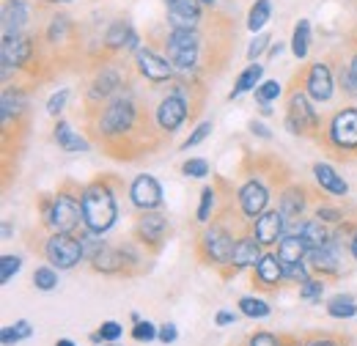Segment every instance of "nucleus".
I'll use <instances>...</instances> for the list:
<instances>
[{"label":"nucleus","mask_w":357,"mask_h":346,"mask_svg":"<svg viewBox=\"0 0 357 346\" xmlns=\"http://www.w3.org/2000/svg\"><path fill=\"white\" fill-rule=\"evenodd\" d=\"M168 50H198V36H195V31L174 28V33L168 36Z\"/></svg>","instance_id":"nucleus-33"},{"label":"nucleus","mask_w":357,"mask_h":346,"mask_svg":"<svg viewBox=\"0 0 357 346\" xmlns=\"http://www.w3.org/2000/svg\"><path fill=\"white\" fill-rule=\"evenodd\" d=\"M66 28H69V20H66V17H55V20H52V25H50V31H47V39L55 44L58 39H63Z\"/></svg>","instance_id":"nucleus-48"},{"label":"nucleus","mask_w":357,"mask_h":346,"mask_svg":"<svg viewBox=\"0 0 357 346\" xmlns=\"http://www.w3.org/2000/svg\"><path fill=\"white\" fill-rule=\"evenodd\" d=\"M349 250H352V256L357 259V234L352 236V242H349Z\"/></svg>","instance_id":"nucleus-57"},{"label":"nucleus","mask_w":357,"mask_h":346,"mask_svg":"<svg viewBox=\"0 0 357 346\" xmlns=\"http://www.w3.org/2000/svg\"><path fill=\"white\" fill-rule=\"evenodd\" d=\"M308 346H338V344H333V341H311Z\"/></svg>","instance_id":"nucleus-59"},{"label":"nucleus","mask_w":357,"mask_h":346,"mask_svg":"<svg viewBox=\"0 0 357 346\" xmlns=\"http://www.w3.org/2000/svg\"><path fill=\"white\" fill-rule=\"evenodd\" d=\"M330 137L335 146L341 149H357V110L355 107H347L341 110L333 124H330Z\"/></svg>","instance_id":"nucleus-7"},{"label":"nucleus","mask_w":357,"mask_h":346,"mask_svg":"<svg viewBox=\"0 0 357 346\" xmlns=\"http://www.w3.org/2000/svg\"><path fill=\"white\" fill-rule=\"evenodd\" d=\"M250 130H253V135H259V137H269V130L264 127V124H256V121H253Z\"/></svg>","instance_id":"nucleus-56"},{"label":"nucleus","mask_w":357,"mask_h":346,"mask_svg":"<svg viewBox=\"0 0 357 346\" xmlns=\"http://www.w3.org/2000/svg\"><path fill=\"white\" fill-rule=\"evenodd\" d=\"M209 132H212V124H209V121H204V124H198V127H195V132H192V135H190V137L184 140V146H181V149H192V146H198V143H204V140L209 137Z\"/></svg>","instance_id":"nucleus-46"},{"label":"nucleus","mask_w":357,"mask_h":346,"mask_svg":"<svg viewBox=\"0 0 357 346\" xmlns=\"http://www.w3.org/2000/svg\"><path fill=\"white\" fill-rule=\"evenodd\" d=\"M28 22V6L22 0H6L3 6V36H17Z\"/></svg>","instance_id":"nucleus-16"},{"label":"nucleus","mask_w":357,"mask_h":346,"mask_svg":"<svg viewBox=\"0 0 357 346\" xmlns=\"http://www.w3.org/2000/svg\"><path fill=\"white\" fill-rule=\"evenodd\" d=\"M165 231H168V223H165V217L162 215H149V212H146V215L140 217V223H137V234H140L149 245L162 242Z\"/></svg>","instance_id":"nucleus-22"},{"label":"nucleus","mask_w":357,"mask_h":346,"mask_svg":"<svg viewBox=\"0 0 357 346\" xmlns=\"http://www.w3.org/2000/svg\"><path fill=\"white\" fill-rule=\"evenodd\" d=\"M267 204H269V193L261 181H248L239 190V206H242V212L248 217L256 220L259 215H264L267 212Z\"/></svg>","instance_id":"nucleus-12"},{"label":"nucleus","mask_w":357,"mask_h":346,"mask_svg":"<svg viewBox=\"0 0 357 346\" xmlns=\"http://www.w3.org/2000/svg\"><path fill=\"white\" fill-rule=\"evenodd\" d=\"M80 217H83V206L72 195H58L52 201V209L47 215V223H50V228L55 234H72L80 225Z\"/></svg>","instance_id":"nucleus-3"},{"label":"nucleus","mask_w":357,"mask_h":346,"mask_svg":"<svg viewBox=\"0 0 357 346\" xmlns=\"http://www.w3.org/2000/svg\"><path fill=\"white\" fill-rule=\"evenodd\" d=\"M50 3H75V0H50Z\"/></svg>","instance_id":"nucleus-62"},{"label":"nucleus","mask_w":357,"mask_h":346,"mask_svg":"<svg viewBox=\"0 0 357 346\" xmlns=\"http://www.w3.org/2000/svg\"><path fill=\"white\" fill-rule=\"evenodd\" d=\"M181 171H184V176H190V179H204L209 173V163L206 160H187L181 165Z\"/></svg>","instance_id":"nucleus-42"},{"label":"nucleus","mask_w":357,"mask_h":346,"mask_svg":"<svg viewBox=\"0 0 357 346\" xmlns=\"http://www.w3.org/2000/svg\"><path fill=\"white\" fill-rule=\"evenodd\" d=\"M269 14H272V3H269V0H256L253 8H250V14H248V28H250L253 33L261 31L269 22Z\"/></svg>","instance_id":"nucleus-31"},{"label":"nucleus","mask_w":357,"mask_h":346,"mask_svg":"<svg viewBox=\"0 0 357 346\" xmlns=\"http://www.w3.org/2000/svg\"><path fill=\"white\" fill-rule=\"evenodd\" d=\"M105 42H107V47H130V50H135L137 47V36H135V31L127 22H113Z\"/></svg>","instance_id":"nucleus-25"},{"label":"nucleus","mask_w":357,"mask_h":346,"mask_svg":"<svg viewBox=\"0 0 357 346\" xmlns=\"http://www.w3.org/2000/svg\"><path fill=\"white\" fill-rule=\"evenodd\" d=\"M55 140H58V146L63 151H89V143L80 135H75L66 121H58L55 124Z\"/></svg>","instance_id":"nucleus-23"},{"label":"nucleus","mask_w":357,"mask_h":346,"mask_svg":"<svg viewBox=\"0 0 357 346\" xmlns=\"http://www.w3.org/2000/svg\"><path fill=\"white\" fill-rule=\"evenodd\" d=\"M234 319H236V316H234V313H231V310H220V313H218V319H215V322H218V324H220V327H223V324H231V322H234Z\"/></svg>","instance_id":"nucleus-55"},{"label":"nucleus","mask_w":357,"mask_h":346,"mask_svg":"<svg viewBox=\"0 0 357 346\" xmlns=\"http://www.w3.org/2000/svg\"><path fill=\"white\" fill-rule=\"evenodd\" d=\"M212 206H215V190H212V187H206V190L201 193V206H198V220H201V223H206V220H209Z\"/></svg>","instance_id":"nucleus-45"},{"label":"nucleus","mask_w":357,"mask_h":346,"mask_svg":"<svg viewBox=\"0 0 357 346\" xmlns=\"http://www.w3.org/2000/svg\"><path fill=\"white\" fill-rule=\"evenodd\" d=\"M261 75H264V66H259V63L248 66V69L239 75V80H236L234 91H231V99H234V96H242V93H248L250 88L259 86V83H261Z\"/></svg>","instance_id":"nucleus-26"},{"label":"nucleus","mask_w":357,"mask_h":346,"mask_svg":"<svg viewBox=\"0 0 357 346\" xmlns=\"http://www.w3.org/2000/svg\"><path fill=\"white\" fill-rule=\"evenodd\" d=\"M160 336V330L151 324V322H137L132 330V338L135 341H154Z\"/></svg>","instance_id":"nucleus-43"},{"label":"nucleus","mask_w":357,"mask_h":346,"mask_svg":"<svg viewBox=\"0 0 357 346\" xmlns=\"http://www.w3.org/2000/svg\"><path fill=\"white\" fill-rule=\"evenodd\" d=\"M135 124V105L132 99H116L107 110H105V116H102V121H99V127L105 135H124V132H130V127Z\"/></svg>","instance_id":"nucleus-4"},{"label":"nucleus","mask_w":357,"mask_h":346,"mask_svg":"<svg viewBox=\"0 0 357 346\" xmlns=\"http://www.w3.org/2000/svg\"><path fill=\"white\" fill-rule=\"evenodd\" d=\"M327 313H330L333 319H352V316H357V303L352 297L338 294V297H333V300L327 303Z\"/></svg>","instance_id":"nucleus-30"},{"label":"nucleus","mask_w":357,"mask_h":346,"mask_svg":"<svg viewBox=\"0 0 357 346\" xmlns=\"http://www.w3.org/2000/svg\"><path fill=\"white\" fill-rule=\"evenodd\" d=\"M91 261H93V269H99V272H116V269H121L124 256H121L119 250H110V248L105 245Z\"/></svg>","instance_id":"nucleus-28"},{"label":"nucleus","mask_w":357,"mask_h":346,"mask_svg":"<svg viewBox=\"0 0 357 346\" xmlns=\"http://www.w3.org/2000/svg\"><path fill=\"white\" fill-rule=\"evenodd\" d=\"M319 124V119H316V113H313V107L308 105V96L305 93H291V99H289V119H286V127L294 132V135H300V132L305 130H313Z\"/></svg>","instance_id":"nucleus-6"},{"label":"nucleus","mask_w":357,"mask_h":346,"mask_svg":"<svg viewBox=\"0 0 357 346\" xmlns=\"http://www.w3.org/2000/svg\"><path fill=\"white\" fill-rule=\"evenodd\" d=\"M119 86H121V77H119V72L107 69V72H102V75L96 77V83H93V91H91V96H93V99H99V96H107V93H113V91H116Z\"/></svg>","instance_id":"nucleus-32"},{"label":"nucleus","mask_w":357,"mask_h":346,"mask_svg":"<svg viewBox=\"0 0 357 346\" xmlns=\"http://www.w3.org/2000/svg\"><path fill=\"white\" fill-rule=\"evenodd\" d=\"M256 96H259V102H272V99H278L280 96V83L278 80H264L261 86L256 88Z\"/></svg>","instance_id":"nucleus-40"},{"label":"nucleus","mask_w":357,"mask_h":346,"mask_svg":"<svg viewBox=\"0 0 357 346\" xmlns=\"http://www.w3.org/2000/svg\"><path fill=\"white\" fill-rule=\"evenodd\" d=\"M201 0H165L168 8V20L174 28L184 31H195V25L201 22Z\"/></svg>","instance_id":"nucleus-10"},{"label":"nucleus","mask_w":357,"mask_h":346,"mask_svg":"<svg viewBox=\"0 0 357 346\" xmlns=\"http://www.w3.org/2000/svg\"><path fill=\"white\" fill-rule=\"evenodd\" d=\"M176 324H162V327H160V336H157V338H160V341H162V344H174V341H176Z\"/></svg>","instance_id":"nucleus-52"},{"label":"nucleus","mask_w":357,"mask_h":346,"mask_svg":"<svg viewBox=\"0 0 357 346\" xmlns=\"http://www.w3.org/2000/svg\"><path fill=\"white\" fill-rule=\"evenodd\" d=\"M80 206H83V223L91 234H105L113 228L116 217H119V206H116V198L110 193L107 184L96 181L89 184L80 195Z\"/></svg>","instance_id":"nucleus-1"},{"label":"nucleus","mask_w":357,"mask_h":346,"mask_svg":"<svg viewBox=\"0 0 357 346\" xmlns=\"http://www.w3.org/2000/svg\"><path fill=\"white\" fill-rule=\"evenodd\" d=\"M308 44H311V22L308 20H300L297 28H294V36H291V52L303 61L308 55Z\"/></svg>","instance_id":"nucleus-27"},{"label":"nucleus","mask_w":357,"mask_h":346,"mask_svg":"<svg viewBox=\"0 0 357 346\" xmlns=\"http://www.w3.org/2000/svg\"><path fill=\"white\" fill-rule=\"evenodd\" d=\"M313 176H316V181H319V187H324V190L333 193V195H347V193H349V184L344 181V176H338L335 168H330L327 163H316V165H313Z\"/></svg>","instance_id":"nucleus-18"},{"label":"nucleus","mask_w":357,"mask_h":346,"mask_svg":"<svg viewBox=\"0 0 357 346\" xmlns=\"http://www.w3.org/2000/svg\"><path fill=\"white\" fill-rule=\"evenodd\" d=\"M137 66H140V75L149 77V80H154V83L168 80L171 72H174V63H168L165 58H160L151 50H137Z\"/></svg>","instance_id":"nucleus-13"},{"label":"nucleus","mask_w":357,"mask_h":346,"mask_svg":"<svg viewBox=\"0 0 357 346\" xmlns=\"http://www.w3.org/2000/svg\"><path fill=\"white\" fill-rule=\"evenodd\" d=\"M308 256H311V264L316 269H321V272H338V250L333 248V245H324V248H316V250H308Z\"/></svg>","instance_id":"nucleus-24"},{"label":"nucleus","mask_w":357,"mask_h":346,"mask_svg":"<svg viewBox=\"0 0 357 346\" xmlns=\"http://www.w3.org/2000/svg\"><path fill=\"white\" fill-rule=\"evenodd\" d=\"M321 294H324V283H321V280H311V278H308V280L300 286V297H303V300H319Z\"/></svg>","instance_id":"nucleus-44"},{"label":"nucleus","mask_w":357,"mask_h":346,"mask_svg":"<svg viewBox=\"0 0 357 346\" xmlns=\"http://www.w3.org/2000/svg\"><path fill=\"white\" fill-rule=\"evenodd\" d=\"M107 346H119V344H107Z\"/></svg>","instance_id":"nucleus-64"},{"label":"nucleus","mask_w":357,"mask_h":346,"mask_svg":"<svg viewBox=\"0 0 357 346\" xmlns=\"http://www.w3.org/2000/svg\"><path fill=\"white\" fill-rule=\"evenodd\" d=\"M305 209V195L303 190H286L280 198V212L286 217H300Z\"/></svg>","instance_id":"nucleus-29"},{"label":"nucleus","mask_w":357,"mask_h":346,"mask_svg":"<svg viewBox=\"0 0 357 346\" xmlns=\"http://www.w3.org/2000/svg\"><path fill=\"white\" fill-rule=\"evenodd\" d=\"M168 55H171V63L181 72H190L198 61V50H168Z\"/></svg>","instance_id":"nucleus-37"},{"label":"nucleus","mask_w":357,"mask_h":346,"mask_svg":"<svg viewBox=\"0 0 357 346\" xmlns=\"http://www.w3.org/2000/svg\"><path fill=\"white\" fill-rule=\"evenodd\" d=\"M11 236V225L8 223H3V239H8Z\"/></svg>","instance_id":"nucleus-58"},{"label":"nucleus","mask_w":357,"mask_h":346,"mask_svg":"<svg viewBox=\"0 0 357 346\" xmlns=\"http://www.w3.org/2000/svg\"><path fill=\"white\" fill-rule=\"evenodd\" d=\"M33 286H36L39 292H52V289L58 286V272H55L52 266H39V269L33 272Z\"/></svg>","instance_id":"nucleus-35"},{"label":"nucleus","mask_w":357,"mask_h":346,"mask_svg":"<svg viewBox=\"0 0 357 346\" xmlns=\"http://www.w3.org/2000/svg\"><path fill=\"white\" fill-rule=\"evenodd\" d=\"M305 253H308V245L303 242L300 234H289V236H283L280 245H278V259L283 261V266H286V264H300Z\"/></svg>","instance_id":"nucleus-21"},{"label":"nucleus","mask_w":357,"mask_h":346,"mask_svg":"<svg viewBox=\"0 0 357 346\" xmlns=\"http://www.w3.org/2000/svg\"><path fill=\"white\" fill-rule=\"evenodd\" d=\"M316 217H319L321 223H338V220H341V212H338V209H333V206H319Z\"/></svg>","instance_id":"nucleus-51"},{"label":"nucleus","mask_w":357,"mask_h":346,"mask_svg":"<svg viewBox=\"0 0 357 346\" xmlns=\"http://www.w3.org/2000/svg\"><path fill=\"white\" fill-rule=\"evenodd\" d=\"M20 266H22V259H20V256H3V259H0V280L8 283V280L20 272Z\"/></svg>","instance_id":"nucleus-39"},{"label":"nucleus","mask_w":357,"mask_h":346,"mask_svg":"<svg viewBox=\"0 0 357 346\" xmlns=\"http://www.w3.org/2000/svg\"><path fill=\"white\" fill-rule=\"evenodd\" d=\"M261 261V242L256 236H245V239H236L234 245V256H231V264L234 266H256Z\"/></svg>","instance_id":"nucleus-17"},{"label":"nucleus","mask_w":357,"mask_h":346,"mask_svg":"<svg viewBox=\"0 0 357 346\" xmlns=\"http://www.w3.org/2000/svg\"><path fill=\"white\" fill-rule=\"evenodd\" d=\"M267 42H269L267 33L256 36V39H253V44L248 47V58H250V61H256V55H261V52H264V47H267Z\"/></svg>","instance_id":"nucleus-50"},{"label":"nucleus","mask_w":357,"mask_h":346,"mask_svg":"<svg viewBox=\"0 0 357 346\" xmlns=\"http://www.w3.org/2000/svg\"><path fill=\"white\" fill-rule=\"evenodd\" d=\"M283 272H286V278H291V280H300V283H305V280H308V272H305L303 261H300V264H286V266H283Z\"/></svg>","instance_id":"nucleus-49"},{"label":"nucleus","mask_w":357,"mask_h":346,"mask_svg":"<svg viewBox=\"0 0 357 346\" xmlns=\"http://www.w3.org/2000/svg\"><path fill=\"white\" fill-rule=\"evenodd\" d=\"M239 310L245 316H250V319H264V316H269V305L264 300H256V297H242L239 300Z\"/></svg>","instance_id":"nucleus-36"},{"label":"nucleus","mask_w":357,"mask_h":346,"mask_svg":"<svg viewBox=\"0 0 357 346\" xmlns=\"http://www.w3.org/2000/svg\"><path fill=\"white\" fill-rule=\"evenodd\" d=\"M45 253H47V261L55 264L58 269H72V266H77L83 261V256H86L83 242L75 239L72 234H52L47 239Z\"/></svg>","instance_id":"nucleus-2"},{"label":"nucleus","mask_w":357,"mask_h":346,"mask_svg":"<svg viewBox=\"0 0 357 346\" xmlns=\"http://www.w3.org/2000/svg\"><path fill=\"white\" fill-rule=\"evenodd\" d=\"M33 52V44L25 36H3V44H0V58H3V75H8V69H17L22 66Z\"/></svg>","instance_id":"nucleus-9"},{"label":"nucleus","mask_w":357,"mask_h":346,"mask_svg":"<svg viewBox=\"0 0 357 346\" xmlns=\"http://www.w3.org/2000/svg\"><path fill=\"white\" fill-rule=\"evenodd\" d=\"M20 107H22V96H20L17 91L6 88V91H3V121H6L11 113H20Z\"/></svg>","instance_id":"nucleus-38"},{"label":"nucleus","mask_w":357,"mask_h":346,"mask_svg":"<svg viewBox=\"0 0 357 346\" xmlns=\"http://www.w3.org/2000/svg\"><path fill=\"white\" fill-rule=\"evenodd\" d=\"M0 338H3L6 346L17 344V341H22V338H31V322L22 319V322H17V324H11V327H3Z\"/></svg>","instance_id":"nucleus-34"},{"label":"nucleus","mask_w":357,"mask_h":346,"mask_svg":"<svg viewBox=\"0 0 357 346\" xmlns=\"http://www.w3.org/2000/svg\"><path fill=\"white\" fill-rule=\"evenodd\" d=\"M234 239H231V234L225 231V228H218V225H212L206 234H204V253H206V259L218 261V264H225V261H231L234 256Z\"/></svg>","instance_id":"nucleus-11"},{"label":"nucleus","mask_w":357,"mask_h":346,"mask_svg":"<svg viewBox=\"0 0 357 346\" xmlns=\"http://www.w3.org/2000/svg\"><path fill=\"white\" fill-rule=\"evenodd\" d=\"M297 234L303 236V242L308 245V250H316V248L330 245V234H327V228H324V223H321L319 217H316V220H305V223H300Z\"/></svg>","instance_id":"nucleus-19"},{"label":"nucleus","mask_w":357,"mask_h":346,"mask_svg":"<svg viewBox=\"0 0 357 346\" xmlns=\"http://www.w3.org/2000/svg\"><path fill=\"white\" fill-rule=\"evenodd\" d=\"M121 324L119 322H105L102 327H99V333L93 336V341H116V338H121Z\"/></svg>","instance_id":"nucleus-41"},{"label":"nucleus","mask_w":357,"mask_h":346,"mask_svg":"<svg viewBox=\"0 0 357 346\" xmlns=\"http://www.w3.org/2000/svg\"><path fill=\"white\" fill-rule=\"evenodd\" d=\"M341 83H344V88L349 91V93H357V80L352 77V72H347V75H341Z\"/></svg>","instance_id":"nucleus-54"},{"label":"nucleus","mask_w":357,"mask_h":346,"mask_svg":"<svg viewBox=\"0 0 357 346\" xmlns=\"http://www.w3.org/2000/svg\"><path fill=\"white\" fill-rule=\"evenodd\" d=\"M66 102H69V91H66V88H61L58 93H52V96H50V102H47V113H50V116H58V113L63 110V105H66Z\"/></svg>","instance_id":"nucleus-47"},{"label":"nucleus","mask_w":357,"mask_h":346,"mask_svg":"<svg viewBox=\"0 0 357 346\" xmlns=\"http://www.w3.org/2000/svg\"><path fill=\"white\" fill-rule=\"evenodd\" d=\"M256 278H259V283L261 286H278V280L280 278H286V272H283V261L278 259V256H261V261L256 264Z\"/></svg>","instance_id":"nucleus-20"},{"label":"nucleus","mask_w":357,"mask_h":346,"mask_svg":"<svg viewBox=\"0 0 357 346\" xmlns=\"http://www.w3.org/2000/svg\"><path fill=\"white\" fill-rule=\"evenodd\" d=\"M286 231V215L280 209H269L253 220V236L261 245H275Z\"/></svg>","instance_id":"nucleus-8"},{"label":"nucleus","mask_w":357,"mask_h":346,"mask_svg":"<svg viewBox=\"0 0 357 346\" xmlns=\"http://www.w3.org/2000/svg\"><path fill=\"white\" fill-rule=\"evenodd\" d=\"M55 346H75V344H72V341H66V338H63V341H58V344H55Z\"/></svg>","instance_id":"nucleus-61"},{"label":"nucleus","mask_w":357,"mask_h":346,"mask_svg":"<svg viewBox=\"0 0 357 346\" xmlns=\"http://www.w3.org/2000/svg\"><path fill=\"white\" fill-rule=\"evenodd\" d=\"M130 198H132V204L137 206V209L151 212V209H157V206L162 204V187H160V181H157L154 176L143 173V176H137V179L132 181V187H130Z\"/></svg>","instance_id":"nucleus-5"},{"label":"nucleus","mask_w":357,"mask_h":346,"mask_svg":"<svg viewBox=\"0 0 357 346\" xmlns=\"http://www.w3.org/2000/svg\"><path fill=\"white\" fill-rule=\"evenodd\" d=\"M201 3H215V0H201Z\"/></svg>","instance_id":"nucleus-63"},{"label":"nucleus","mask_w":357,"mask_h":346,"mask_svg":"<svg viewBox=\"0 0 357 346\" xmlns=\"http://www.w3.org/2000/svg\"><path fill=\"white\" fill-rule=\"evenodd\" d=\"M184 116H187V102L181 99V96H168V99H162L160 102V107H157V124L162 127L165 132H174L184 121Z\"/></svg>","instance_id":"nucleus-14"},{"label":"nucleus","mask_w":357,"mask_h":346,"mask_svg":"<svg viewBox=\"0 0 357 346\" xmlns=\"http://www.w3.org/2000/svg\"><path fill=\"white\" fill-rule=\"evenodd\" d=\"M308 96L316 102H327L333 96V75L327 63H313L308 72Z\"/></svg>","instance_id":"nucleus-15"},{"label":"nucleus","mask_w":357,"mask_h":346,"mask_svg":"<svg viewBox=\"0 0 357 346\" xmlns=\"http://www.w3.org/2000/svg\"><path fill=\"white\" fill-rule=\"evenodd\" d=\"M250 346H278V338L269 336V333H259V336L250 338Z\"/></svg>","instance_id":"nucleus-53"},{"label":"nucleus","mask_w":357,"mask_h":346,"mask_svg":"<svg viewBox=\"0 0 357 346\" xmlns=\"http://www.w3.org/2000/svg\"><path fill=\"white\" fill-rule=\"evenodd\" d=\"M349 72H352V77L357 80V55L352 58V66H349Z\"/></svg>","instance_id":"nucleus-60"}]
</instances>
